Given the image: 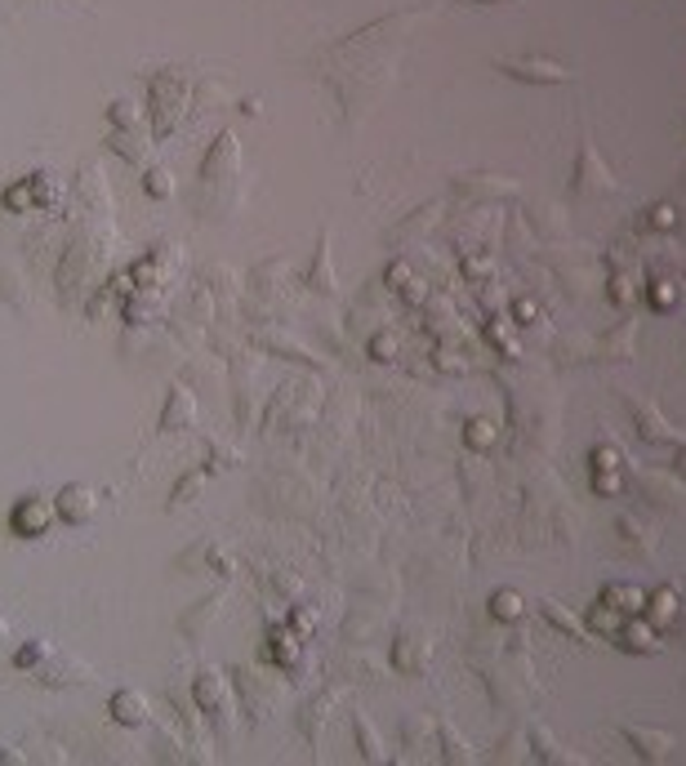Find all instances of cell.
Returning <instances> with one entry per match:
<instances>
[{"mask_svg":"<svg viewBox=\"0 0 686 766\" xmlns=\"http://www.w3.org/2000/svg\"><path fill=\"white\" fill-rule=\"evenodd\" d=\"M192 705H196V713H205L210 727L228 731L232 718H237V690L219 668H201L192 677Z\"/></svg>","mask_w":686,"mask_h":766,"instance_id":"1","label":"cell"},{"mask_svg":"<svg viewBox=\"0 0 686 766\" xmlns=\"http://www.w3.org/2000/svg\"><path fill=\"white\" fill-rule=\"evenodd\" d=\"M152 138H170L174 129H179V121H183V107H187V94H192V85L179 77V72H152Z\"/></svg>","mask_w":686,"mask_h":766,"instance_id":"2","label":"cell"},{"mask_svg":"<svg viewBox=\"0 0 686 766\" xmlns=\"http://www.w3.org/2000/svg\"><path fill=\"white\" fill-rule=\"evenodd\" d=\"M54 522H58V508L45 495H23L10 508V535H19V539H45L54 530Z\"/></svg>","mask_w":686,"mask_h":766,"instance_id":"3","label":"cell"},{"mask_svg":"<svg viewBox=\"0 0 686 766\" xmlns=\"http://www.w3.org/2000/svg\"><path fill=\"white\" fill-rule=\"evenodd\" d=\"M495 72L522 85H567L571 81V72L553 58H495Z\"/></svg>","mask_w":686,"mask_h":766,"instance_id":"4","label":"cell"},{"mask_svg":"<svg viewBox=\"0 0 686 766\" xmlns=\"http://www.w3.org/2000/svg\"><path fill=\"white\" fill-rule=\"evenodd\" d=\"M54 508H58L62 526H90L94 513H99V495H94V485H85V481H67L62 491L54 495Z\"/></svg>","mask_w":686,"mask_h":766,"instance_id":"5","label":"cell"},{"mask_svg":"<svg viewBox=\"0 0 686 766\" xmlns=\"http://www.w3.org/2000/svg\"><path fill=\"white\" fill-rule=\"evenodd\" d=\"M237 161H241L237 134H232V129H219V138L210 144V152H205V161H201V170H196V179H201V183H224V179L237 174Z\"/></svg>","mask_w":686,"mask_h":766,"instance_id":"6","label":"cell"},{"mask_svg":"<svg viewBox=\"0 0 686 766\" xmlns=\"http://www.w3.org/2000/svg\"><path fill=\"white\" fill-rule=\"evenodd\" d=\"M107 718L125 731H139L152 722V705H148V695L144 690H134V686H121L107 695Z\"/></svg>","mask_w":686,"mask_h":766,"instance_id":"7","label":"cell"},{"mask_svg":"<svg viewBox=\"0 0 686 766\" xmlns=\"http://www.w3.org/2000/svg\"><path fill=\"white\" fill-rule=\"evenodd\" d=\"M299 655H304V642H299V633L290 629V624H267L263 660H267L272 668H282V673H295V668H299Z\"/></svg>","mask_w":686,"mask_h":766,"instance_id":"8","label":"cell"},{"mask_svg":"<svg viewBox=\"0 0 686 766\" xmlns=\"http://www.w3.org/2000/svg\"><path fill=\"white\" fill-rule=\"evenodd\" d=\"M232 690L241 695V705H245V713L259 722L267 709H272V700H277V690H272V677H263V673H254V668H232Z\"/></svg>","mask_w":686,"mask_h":766,"instance_id":"9","label":"cell"},{"mask_svg":"<svg viewBox=\"0 0 686 766\" xmlns=\"http://www.w3.org/2000/svg\"><path fill=\"white\" fill-rule=\"evenodd\" d=\"M625 405H629V414L638 420V433H642L647 442H668V446H682V442H686L682 428H673L651 401H642V397H625Z\"/></svg>","mask_w":686,"mask_h":766,"instance_id":"10","label":"cell"},{"mask_svg":"<svg viewBox=\"0 0 686 766\" xmlns=\"http://www.w3.org/2000/svg\"><path fill=\"white\" fill-rule=\"evenodd\" d=\"M192 424H196V401H192V392H187L183 384H170L165 405H161V414H157V433H183V428H192Z\"/></svg>","mask_w":686,"mask_h":766,"instance_id":"11","label":"cell"},{"mask_svg":"<svg viewBox=\"0 0 686 766\" xmlns=\"http://www.w3.org/2000/svg\"><path fill=\"white\" fill-rule=\"evenodd\" d=\"M620 735L629 740V748H633L642 762H664V757L673 753V744H677L668 731H651V727H638V722H625Z\"/></svg>","mask_w":686,"mask_h":766,"instance_id":"12","label":"cell"},{"mask_svg":"<svg viewBox=\"0 0 686 766\" xmlns=\"http://www.w3.org/2000/svg\"><path fill=\"white\" fill-rule=\"evenodd\" d=\"M642 615H647L651 629L673 633V629H677V619H682V597H677V588H673V584L655 588V593L642 602Z\"/></svg>","mask_w":686,"mask_h":766,"instance_id":"13","label":"cell"},{"mask_svg":"<svg viewBox=\"0 0 686 766\" xmlns=\"http://www.w3.org/2000/svg\"><path fill=\"white\" fill-rule=\"evenodd\" d=\"M304 286L312 295H321V299H334L339 295V282H334V272H330V232L325 228L317 237V254H312V267L304 272Z\"/></svg>","mask_w":686,"mask_h":766,"instance_id":"14","label":"cell"},{"mask_svg":"<svg viewBox=\"0 0 686 766\" xmlns=\"http://www.w3.org/2000/svg\"><path fill=\"white\" fill-rule=\"evenodd\" d=\"M228 602V588H215L210 597H205V602H192V610H183L179 615V633L187 638V642H201V633L205 629H210V619L219 615V606Z\"/></svg>","mask_w":686,"mask_h":766,"instance_id":"15","label":"cell"},{"mask_svg":"<svg viewBox=\"0 0 686 766\" xmlns=\"http://www.w3.org/2000/svg\"><path fill=\"white\" fill-rule=\"evenodd\" d=\"M610 642L620 651H633V655H655L660 651V629H651L647 619H629V624H620V629L610 633Z\"/></svg>","mask_w":686,"mask_h":766,"instance_id":"16","label":"cell"},{"mask_svg":"<svg viewBox=\"0 0 686 766\" xmlns=\"http://www.w3.org/2000/svg\"><path fill=\"white\" fill-rule=\"evenodd\" d=\"M571 187H575V192H588V187H593V192H606V196L615 192V179L606 174V165L597 161V152H593L588 144H584L580 157H575V183H571Z\"/></svg>","mask_w":686,"mask_h":766,"instance_id":"17","label":"cell"},{"mask_svg":"<svg viewBox=\"0 0 686 766\" xmlns=\"http://www.w3.org/2000/svg\"><path fill=\"white\" fill-rule=\"evenodd\" d=\"M620 468H625L620 450H615V446H597V450H593V491L606 495V500L620 495V477H615Z\"/></svg>","mask_w":686,"mask_h":766,"instance_id":"18","label":"cell"},{"mask_svg":"<svg viewBox=\"0 0 686 766\" xmlns=\"http://www.w3.org/2000/svg\"><path fill=\"white\" fill-rule=\"evenodd\" d=\"M539 610H544V619L548 624H553V629L567 638V642H575V647H588V629H584V624L562 606V602H553V597H544L539 602Z\"/></svg>","mask_w":686,"mask_h":766,"instance_id":"19","label":"cell"},{"mask_svg":"<svg viewBox=\"0 0 686 766\" xmlns=\"http://www.w3.org/2000/svg\"><path fill=\"white\" fill-rule=\"evenodd\" d=\"M32 677H36L41 686H49V690H54V686H77V682L85 677V668H81L77 660H67V655H49V660H45V664H41Z\"/></svg>","mask_w":686,"mask_h":766,"instance_id":"20","label":"cell"},{"mask_svg":"<svg viewBox=\"0 0 686 766\" xmlns=\"http://www.w3.org/2000/svg\"><path fill=\"white\" fill-rule=\"evenodd\" d=\"M597 602H602V606H610L615 615H638V610H642V602H647V593H642L638 584H606Z\"/></svg>","mask_w":686,"mask_h":766,"instance_id":"21","label":"cell"},{"mask_svg":"<svg viewBox=\"0 0 686 766\" xmlns=\"http://www.w3.org/2000/svg\"><path fill=\"white\" fill-rule=\"evenodd\" d=\"M49 655H54V647H49L45 638H27V642L14 651V668H19V673H36Z\"/></svg>","mask_w":686,"mask_h":766,"instance_id":"22","label":"cell"},{"mask_svg":"<svg viewBox=\"0 0 686 766\" xmlns=\"http://www.w3.org/2000/svg\"><path fill=\"white\" fill-rule=\"evenodd\" d=\"M107 148H112V152H121V157H125V161H134V165H144V161H148L144 138H134L129 129H112V134H107Z\"/></svg>","mask_w":686,"mask_h":766,"instance_id":"23","label":"cell"},{"mask_svg":"<svg viewBox=\"0 0 686 766\" xmlns=\"http://www.w3.org/2000/svg\"><path fill=\"white\" fill-rule=\"evenodd\" d=\"M491 615H495L500 624H513V619H522V593H513V588H500V593L491 597Z\"/></svg>","mask_w":686,"mask_h":766,"instance_id":"24","label":"cell"},{"mask_svg":"<svg viewBox=\"0 0 686 766\" xmlns=\"http://www.w3.org/2000/svg\"><path fill=\"white\" fill-rule=\"evenodd\" d=\"M107 121H112V129H134V125H139V103H134V99H112L107 103Z\"/></svg>","mask_w":686,"mask_h":766,"instance_id":"25","label":"cell"},{"mask_svg":"<svg viewBox=\"0 0 686 766\" xmlns=\"http://www.w3.org/2000/svg\"><path fill=\"white\" fill-rule=\"evenodd\" d=\"M620 530H625V544H638V552H642V557H651V552H655V544H651V535L642 530V522H638V517L620 513Z\"/></svg>","mask_w":686,"mask_h":766,"instance_id":"26","label":"cell"},{"mask_svg":"<svg viewBox=\"0 0 686 766\" xmlns=\"http://www.w3.org/2000/svg\"><path fill=\"white\" fill-rule=\"evenodd\" d=\"M353 731H357L362 757H366V762H379V757H384V753H379V740H375V731H370V722H366L362 713H353Z\"/></svg>","mask_w":686,"mask_h":766,"instance_id":"27","label":"cell"},{"mask_svg":"<svg viewBox=\"0 0 686 766\" xmlns=\"http://www.w3.org/2000/svg\"><path fill=\"white\" fill-rule=\"evenodd\" d=\"M530 744H535V757H539V762H571L567 753H558L553 735H548L544 727H530Z\"/></svg>","mask_w":686,"mask_h":766,"instance_id":"28","label":"cell"},{"mask_svg":"<svg viewBox=\"0 0 686 766\" xmlns=\"http://www.w3.org/2000/svg\"><path fill=\"white\" fill-rule=\"evenodd\" d=\"M144 192H148L152 201H165V196L174 192V183H170V170H161V165H148V174H144Z\"/></svg>","mask_w":686,"mask_h":766,"instance_id":"29","label":"cell"},{"mask_svg":"<svg viewBox=\"0 0 686 766\" xmlns=\"http://www.w3.org/2000/svg\"><path fill=\"white\" fill-rule=\"evenodd\" d=\"M424 660H428V647H415V651H410V638L397 642V651H392V668H401V673H410V668L424 664Z\"/></svg>","mask_w":686,"mask_h":766,"instance_id":"30","label":"cell"},{"mask_svg":"<svg viewBox=\"0 0 686 766\" xmlns=\"http://www.w3.org/2000/svg\"><path fill=\"white\" fill-rule=\"evenodd\" d=\"M491 442H495V424H491V420H472V424H468V446H472V450H482V446H491Z\"/></svg>","mask_w":686,"mask_h":766,"instance_id":"31","label":"cell"},{"mask_svg":"<svg viewBox=\"0 0 686 766\" xmlns=\"http://www.w3.org/2000/svg\"><path fill=\"white\" fill-rule=\"evenodd\" d=\"M651 308H655V312L677 308V290H673V282H655V286H651Z\"/></svg>","mask_w":686,"mask_h":766,"instance_id":"32","label":"cell"},{"mask_svg":"<svg viewBox=\"0 0 686 766\" xmlns=\"http://www.w3.org/2000/svg\"><path fill=\"white\" fill-rule=\"evenodd\" d=\"M442 740H446V757H455V762H472V753L464 748V740H459L450 727H442Z\"/></svg>","mask_w":686,"mask_h":766,"instance_id":"33","label":"cell"},{"mask_svg":"<svg viewBox=\"0 0 686 766\" xmlns=\"http://www.w3.org/2000/svg\"><path fill=\"white\" fill-rule=\"evenodd\" d=\"M392 347H397V334H392V330H384V334H375V339H370V353H375V357H379V353L388 357Z\"/></svg>","mask_w":686,"mask_h":766,"instance_id":"34","label":"cell"},{"mask_svg":"<svg viewBox=\"0 0 686 766\" xmlns=\"http://www.w3.org/2000/svg\"><path fill=\"white\" fill-rule=\"evenodd\" d=\"M23 5H62V10H77V14H90V5H81V0H23Z\"/></svg>","mask_w":686,"mask_h":766,"instance_id":"35","label":"cell"},{"mask_svg":"<svg viewBox=\"0 0 686 766\" xmlns=\"http://www.w3.org/2000/svg\"><path fill=\"white\" fill-rule=\"evenodd\" d=\"M0 762H27L23 753H10V744H0Z\"/></svg>","mask_w":686,"mask_h":766,"instance_id":"36","label":"cell"},{"mask_svg":"<svg viewBox=\"0 0 686 766\" xmlns=\"http://www.w3.org/2000/svg\"><path fill=\"white\" fill-rule=\"evenodd\" d=\"M5 642H10V624H5V619H0V647H5Z\"/></svg>","mask_w":686,"mask_h":766,"instance_id":"37","label":"cell"},{"mask_svg":"<svg viewBox=\"0 0 686 766\" xmlns=\"http://www.w3.org/2000/svg\"><path fill=\"white\" fill-rule=\"evenodd\" d=\"M677 472L686 477V442H682V455H677Z\"/></svg>","mask_w":686,"mask_h":766,"instance_id":"38","label":"cell"}]
</instances>
